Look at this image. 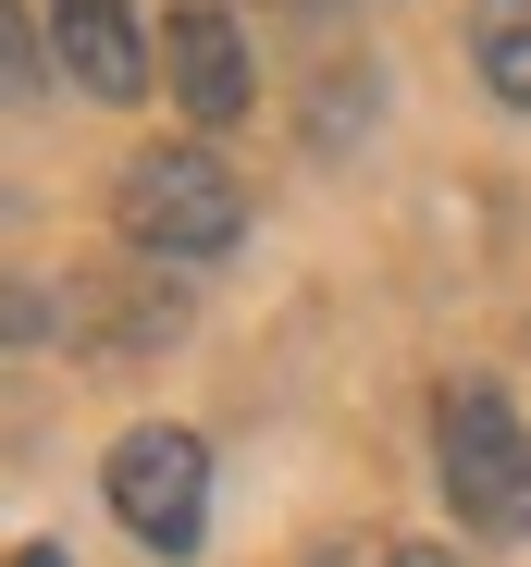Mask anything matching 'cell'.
<instances>
[{"mask_svg":"<svg viewBox=\"0 0 531 567\" xmlns=\"http://www.w3.org/2000/svg\"><path fill=\"white\" fill-rule=\"evenodd\" d=\"M112 223H124L136 259L198 271V259H235V235H247V185H235L211 148H136L124 185H112Z\"/></svg>","mask_w":531,"mask_h":567,"instance_id":"obj_2","label":"cell"},{"mask_svg":"<svg viewBox=\"0 0 531 567\" xmlns=\"http://www.w3.org/2000/svg\"><path fill=\"white\" fill-rule=\"evenodd\" d=\"M50 50L74 62L86 100H136L149 86V38H136L124 0H50Z\"/></svg>","mask_w":531,"mask_h":567,"instance_id":"obj_5","label":"cell"},{"mask_svg":"<svg viewBox=\"0 0 531 567\" xmlns=\"http://www.w3.org/2000/svg\"><path fill=\"white\" fill-rule=\"evenodd\" d=\"M396 567H446V555H420V543H408V555H396Z\"/></svg>","mask_w":531,"mask_h":567,"instance_id":"obj_8","label":"cell"},{"mask_svg":"<svg viewBox=\"0 0 531 567\" xmlns=\"http://www.w3.org/2000/svg\"><path fill=\"white\" fill-rule=\"evenodd\" d=\"M13 567H74V555L62 543H13Z\"/></svg>","mask_w":531,"mask_h":567,"instance_id":"obj_7","label":"cell"},{"mask_svg":"<svg viewBox=\"0 0 531 567\" xmlns=\"http://www.w3.org/2000/svg\"><path fill=\"white\" fill-rule=\"evenodd\" d=\"M432 482H446L458 530L482 543H531V432L494 383H446L432 395Z\"/></svg>","mask_w":531,"mask_h":567,"instance_id":"obj_1","label":"cell"},{"mask_svg":"<svg viewBox=\"0 0 531 567\" xmlns=\"http://www.w3.org/2000/svg\"><path fill=\"white\" fill-rule=\"evenodd\" d=\"M112 518L149 543V555H198L211 543V444L173 432V420H136L112 444Z\"/></svg>","mask_w":531,"mask_h":567,"instance_id":"obj_3","label":"cell"},{"mask_svg":"<svg viewBox=\"0 0 531 567\" xmlns=\"http://www.w3.org/2000/svg\"><path fill=\"white\" fill-rule=\"evenodd\" d=\"M470 62L507 112H531V0H482V25H470Z\"/></svg>","mask_w":531,"mask_h":567,"instance_id":"obj_6","label":"cell"},{"mask_svg":"<svg viewBox=\"0 0 531 567\" xmlns=\"http://www.w3.org/2000/svg\"><path fill=\"white\" fill-rule=\"evenodd\" d=\"M161 74H173V100H186L198 124H235L259 100V62H247V25L223 13V0H186V13L161 25Z\"/></svg>","mask_w":531,"mask_h":567,"instance_id":"obj_4","label":"cell"}]
</instances>
